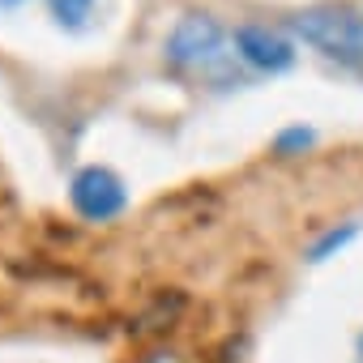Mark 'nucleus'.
Masks as SVG:
<instances>
[{"label": "nucleus", "mask_w": 363, "mask_h": 363, "mask_svg": "<svg viewBox=\"0 0 363 363\" xmlns=\"http://www.w3.org/2000/svg\"><path fill=\"white\" fill-rule=\"evenodd\" d=\"M167 60L179 73H193L201 82H218V86H231V77L240 82L235 43L210 13H189L175 22V30L167 39Z\"/></svg>", "instance_id": "1"}, {"label": "nucleus", "mask_w": 363, "mask_h": 363, "mask_svg": "<svg viewBox=\"0 0 363 363\" xmlns=\"http://www.w3.org/2000/svg\"><path fill=\"white\" fill-rule=\"evenodd\" d=\"M354 240V227H342V231H329V235H320L312 248H308V261H329L333 252H342L346 244Z\"/></svg>", "instance_id": "6"}, {"label": "nucleus", "mask_w": 363, "mask_h": 363, "mask_svg": "<svg viewBox=\"0 0 363 363\" xmlns=\"http://www.w3.org/2000/svg\"><path fill=\"white\" fill-rule=\"evenodd\" d=\"M291 35L316 48L320 56L337 65H359L363 69V13L346 5H316L291 18Z\"/></svg>", "instance_id": "2"}, {"label": "nucleus", "mask_w": 363, "mask_h": 363, "mask_svg": "<svg viewBox=\"0 0 363 363\" xmlns=\"http://www.w3.org/2000/svg\"><path fill=\"white\" fill-rule=\"evenodd\" d=\"M69 201L73 210L86 218V223H111L124 214L128 206V193H124V179L107 167H82L73 175V184H69Z\"/></svg>", "instance_id": "3"}, {"label": "nucleus", "mask_w": 363, "mask_h": 363, "mask_svg": "<svg viewBox=\"0 0 363 363\" xmlns=\"http://www.w3.org/2000/svg\"><path fill=\"white\" fill-rule=\"evenodd\" d=\"M359 350H363V342H359Z\"/></svg>", "instance_id": "9"}, {"label": "nucleus", "mask_w": 363, "mask_h": 363, "mask_svg": "<svg viewBox=\"0 0 363 363\" xmlns=\"http://www.w3.org/2000/svg\"><path fill=\"white\" fill-rule=\"evenodd\" d=\"M316 141V133L312 128H286V133H278V154H295V150H308Z\"/></svg>", "instance_id": "7"}, {"label": "nucleus", "mask_w": 363, "mask_h": 363, "mask_svg": "<svg viewBox=\"0 0 363 363\" xmlns=\"http://www.w3.org/2000/svg\"><path fill=\"white\" fill-rule=\"evenodd\" d=\"M0 5H13V0H0Z\"/></svg>", "instance_id": "8"}, {"label": "nucleus", "mask_w": 363, "mask_h": 363, "mask_svg": "<svg viewBox=\"0 0 363 363\" xmlns=\"http://www.w3.org/2000/svg\"><path fill=\"white\" fill-rule=\"evenodd\" d=\"M43 5L52 9V18L65 26V30H82L94 13V0H43Z\"/></svg>", "instance_id": "5"}, {"label": "nucleus", "mask_w": 363, "mask_h": 363, "mask_svg": "<svg viewBox=\"0 0 363 363\" xmlns=\"http://www.w3.org/2000/svg\"><path fill=\"white\" fill-rule=\"evenodd\" d=\"M231 43H235V56H240L248 69H257V73H286V69L295 65L291 39L278 35V30H269V26L244 22V26H235Z\"/></svg>", "instance_id": "4"}]
</instances>
